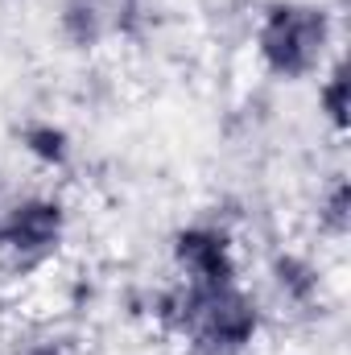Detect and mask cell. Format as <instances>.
<instances>
[{"label":"cell","mask_w":351,"mask_h":355,"mask_svg":"<svg viewBox=\"0 0 351 355\" xmlns=\"http://www.w3.org/2000/svg\"><path fill=\"white\" fill-rule=\"evenodd\" d=\"M335 42V21L310 0H273L257 25V58L281 83H302L323 71Z\"/></svg>","instance_id":"6da1fadb"},{"label":"cell","mask_w":351,"mask_h":355,"mask_svg":"<svg viewBox=\"0 0 351 355\" xmlns=\"http://www.w3.org/2000/svg\"><path fill=\"white\" fill-rule=\"evenodd\" d=\"M261 306L244 285L228 289H194L190 285V314L182 339L194 355H244L261 335Z\"/></svg>","instance_id":"7a4b0ae2"},{"label":"cell","mask_w":351,"mask_h":355,"mask_svg":"<svg viewBox=\"0 0 351 355\" xmlns=\"http://www.w3.org/2000/svg\"><path fill=\"white\" fill-rule=\"evenodd\" d=\"M67 202L54 194H17L0 215V257L12 265L33 268L50 261L67 240Z\"/></svg>","instance_id":"3957f363"},{"label":"cell","mask_w":351,"mask_h":355,"mask_svg":"<svg viewBox=\"0 0 351 355\" xmlns=\"http://www.w3.org/2000/svg\"><path fill=\"white\" fill-rule=\"evenodd\" d=\"M174 265L178 281L194 285V289H228L240 285V265H236V248L232 236L215 223H190L174 232Z\"/></svg>","instance_id":"277c9868"},{"label":"cell","mask_w":351,"mask_h":355,"mask_svg":"<svg viewBox=\"0 0 351 355\" xmlns=\"http://www.w3.org/2000/svg\"><path fill=\"white\" fill-rule=\"evenodd\" d=\"M268 277H273L277 293L289 306H298V310H310L323 297V272H318V265L310 257H302V252H277L268 261Z\"/></svg>","instance_id":"5b68a950"},{"label":"cell","mask_w":351,"mask_h":355,"mask_svg":"<svg viewBox=\"0 0 351 355\" xmlns=\"http://www.w3.org/2000/svg\"><path fill=\"white\" fill-rule=\"evenodd\" d=\"M112 12H116V0H62L58 33L75 50H95L112 33Z\"/></svg>","instance_id":"8992f818"},{"label":"cell","mask_w":351,"mask_h":355,"mask_svg":"<svg viewBox=\"0 0 351 355\" xmlns=\"http://www.w3.org/2000/svg\"><path fill=\"white\" fill-rule=\"evenodd\" d=\"M21 149L37 166H46V170H67L71 166V153H75L71 132L62 124H54V120H29L21 128Z\"/></svg>","instance_id":"52a82bcc"},{"label":"cell","mask_w":351,"mask_h":355,"mask_svg":"<svg viewBox=\"0 0 351 355\" xmlns=\"http://www.w3.org/2000/svg\"><path fill=\"white\" fill-rule=\"evenodd\" d=\"M318 112H323V120L335 128V137L348 132V124H351V83H348L343 58H335L331 71H327L323 83H318Z\"/></svg>","instance_id":"ba28073f"},{"label":"cell","mask_w":351,"mask_h":355,"mask_svg":"<svg viewBox=\"0 0 351 355\" xmlns=\"http://www.w3.org/2000/svg\"><path fill=\"white\" fill-rule=\"evenodd\" d=\"M318 232L331 240H343L351 232V182L348 174H335L331 186L318 198Z\"/></svg>","instance_id":"9c48e42d"},{"label":"cell","mask_w":351,"mask_h":355,"mask_svg":"<svg viewBox=\"0 0 351 355\" xmlns=\"http://www.w3.org/2000/svg\"><path fill=\"white\" fill-rule=\"evenodd\" d=\"M21 355H79V352L67 347V343H58V339H42V343H29Z\"/></svg>","instance_id":"30bf717a"},{"label":"cell","mask_w":351,"mask_h":355,"mask_svg":"<svg viewBox=\"0 0 351 355\" xmlns=\"http://www.w3.org/2000/svg\"><path fill=\"white\" fill-rule=\"evenodd\" d=\"M12 198H17V194H12V186H8V178L0 174V215H4L8 207H12Z\"/></svg>","instance_id":"8fae6325"}]
</instances>
